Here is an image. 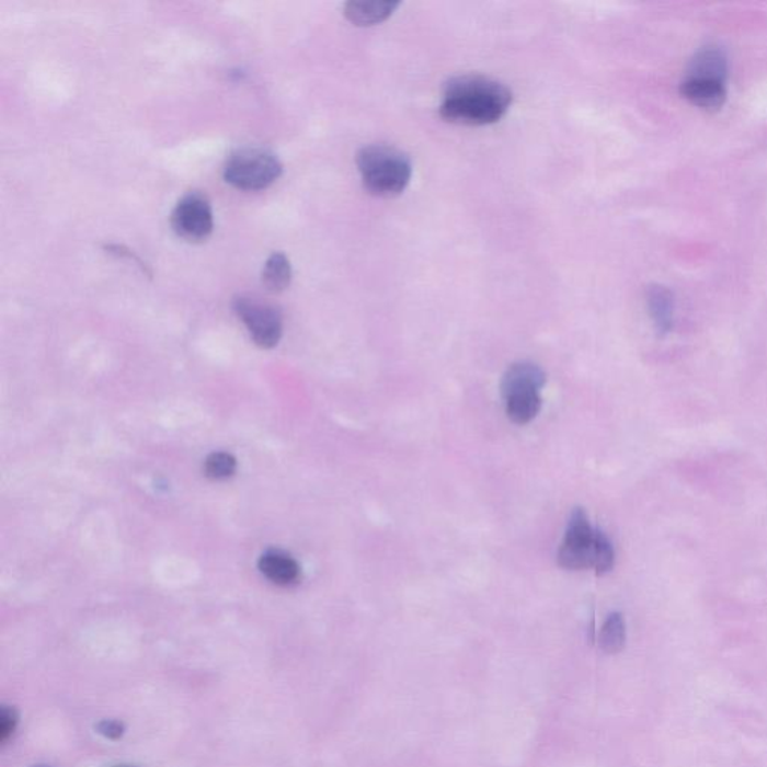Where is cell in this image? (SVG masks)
Instances as JSON below:
<instances>
[{"label":"cell","instance_id":"cell-1","mask_svg":"<svg viewBox=\"0 0 767 767\" xmlns=\"http://www.w3.org/2000/svg\"><path fill=\"white\" fill-rule=\"evenodd\" d=\"M513 93L507 85L483 76L455 77L444 88L440 116L455 124L484 126L507 114Z\"/></svg>","mask_w":767,"mask_h":767},{"label":"cell","instance_id":"cell-2","mask_svg":"<svg viewBox=\"0 0 767 767\" xmlns=\"http://www.w3.org/2000/svg\"><path fill=\"white\" fill-rule=\"evenodd\" d=\"M357 167L366 190L377 197H394L410 185L411 159L394 147H363L357 153Z\"/></svg>","mask_w":767,"mask_h":767},{"label":"cell","instance_id":"cell-3","mask_svg":"<svg viewBox=\"0 0 767 767\" xmlns=\"http://www.w3.org/2000/svg\"><path fill=\"white\" fill-rule=\"evenodd\" d=\"M283 162L261 147L236 150L224 167V179L240 191H263L283 175Z\"/></svg>","mask_w":767,"mask_h":767},{"label":"cell","instance_id":"cell-4","mask_svg":"<svg viewBox=\"0 0 767 767\" xmlns=\"http://www.w3.org/2000/svg\"><path fill=\"white\" fill-rule=\"evenodd\" d=\"M232 309L247 325L249 334L261 348H273L283 336V316L276 306L256 297L238 296Z\"/></svg>","mask_w":767,"mask_h":767},{"label":"cell","instance_id":"cell-5","mask_svg":"<svg viewBox=\"0 0 767 767\" xmlns=\"http://www.w3.org/2000/svg\"><path fill=\"white\" fill-rule=\"evenodd\" d=\"M171 227L179 238L191 243L204 242L214 232L215 219L210 199L203 192H187L175 204Z\"/></svg>","mask_w":767,"mask_h":767},{"label":"cell","instance_id":"cell-6","mask_svg":"<svg viewBox=\"0 0 767 767\" xmlns=\"http://www.w3.org/2000/svg\"><path fill=\"white\" fill-rule=\"evenodd\" d=\"M595 529L585 510L574 508L566 525L564 541L558 552V564L564 570L581 571L593 565Z\"/></svg>","mask_w":767,"mask_h":767},{"label":"cell","instance_id":"cell-7","mask_svg":"<svg viewBox=\"0 0 767 767\" xmlns=\"http://www.w3.org/2000/svg\"><path fill=\"white\" fill-rule=\"evenodd\" d=\"M680 93L685 100L705 110H717L728 100L725 81L687 77L680 84Z\"/></svg>","mask_w":767,"mask_h":767},{"label":"cell","instance_id":"cell-8","mask_svg":"<svg viewBox=\"0 0 767 767\" xmlns=\"http://www.w3.org/2000/svg\"><path fill=\"white\" fill-rule=\"evenodd\" d=\"M546 384V374L540 366L529 362L514 363L504 374L501 393L504 399L520 391H540Z\"/></svg>","mask_w":767,"mask_h":767},{"label":"cell","instance_id":"cell-9","mask_svg":"<svg viewBox=\"0 0 767 767\" xmlns=\"http://www.w3.org/2000/svg\"><path fill=\"white\" fill-rule=\"evenodd\" d=\"M259 569L264 577L279 586L294 585L300 579V565L291 554L283 550H267L260 558Z\"/></svg>","mask_w":767,"mask_h":767},{"label":"cell","instance_id":"cell-10","mask_svg":"<svg viewBox=\"0 0 767 767\" xmlns=\"http://www.w3.org/2000/svg\"><path fill=\"white\" fill-rule=\"evenodd\" d=\"M399 5L390 0H351L344 11L345 18L356 26H375L386 22Z\"/></svg>","mask_w":767,"mask_h":767},{"label":"cell","instance_id":"cell-11","mask_svg":"<svg viewBox=\"0 0 767 767\" xmlns=\"http://www.w3.org/2000/svg\"><path fill=\"white\" fill-rule=\"evenodd\" d=\"M728 57L718 47L701 48L689 64L687 77L700 79L728 80Z\"/></svg>","mask_w":767,"mask_h":767},{"label":"cell","instance_id":"cell-12","mask_svg":"<svg viewBox=\"0 0 767 767\" xmlns=\"http://www.w3.org/2000/svg\"><path fill=\"white\" fill-rule=\"evenodd\" d=\"M648 309L656 332L660 334L671 332L673 316H675V301H673L672 293L667 288L654 285L648 289Z\"/></svg>","mask_w":767,"mask_h":767},{"label":"cell","instance_id":"cell-13","mask_svg":"<svg viewBox=\"0 0 767 767\" xmlns=\"http://www.w3.org/2000/svg\"><path fill=\"white\" fill-rule=\"evenodd\" d=\"M541 410L540 391H520L505 398L507 417L516 424H528L537 417Z\"/></svg>","mask_w":767,"mask_h":767},{"label":"cell","instance_id":"cell-14","mask_svg":"<svg viewBox=\"0 0 767 767\" xmlns=\"http://www.w3.org/2000/svg\"><path fill=\"white\" fill-rule=\"evenodd\" d=\"M291 277L293 268L287 255L284 252H273L265 261L263 276H261L264 288L268 293H283L289 287Z\"/></svg>","mask_w":767,"mask_h":767},{"label":"cell","instance_id":"cell-15","mask_svg":"<svg viewBox=\"0 0 767 767\" xmlns=\"http://www.w3.org/2000/svg\"><path fill=\"white\" fill-rule=\"evenodd\" d=\"M626 621L621 614H611L599 632V646L607 654H616L626 644Z\"/></svg>","mask_w":767,"mask_h":767},{"label":"cell","instance_id":"cell-16","mask_svg":"<svg viewBox=\"0 0 767 767\" xmlns=\"http://www.w3.org/2000/svg\"><path fill=\"white\" fill-rule=\"evenodd\" d=\"M615 566V549L609 538L603 530L595 529V541L593 550V565L591 569L598 575L610 573Z\"/></svg>","mask_w":767,"mask_h":767},{"label":"cell","instance_id":"cell-17","mask_svg":"<svg viewBox=\"0 0 767 767\" xmlns=\"http://www.w3.org/2000/svg\"><path fill=\"white\" fill-rule=\"evenodd\" d=\"M236 469H238V460L226 451L214 453L204 463L206 476L216 481L230 479L234 476Z\"/></svg>","mask_w":767,"mask_h":767},{"label":"cell","instance_id":"cell-18","mask_svg":"<svg viewBox=\"0 0 767 767\" xmlns=\"http://www.w3.org/2000/svg\"><path fill=\"white\" fill-rule=\"evenodd\" d=\"M19 717L14 709L3 706L0 712V741L7 742L18 728Z\"/></svg>","mask_w":767,"mask_h":767},{"label":"cell","instance_id":"cell-19","mask_svg":"<svg viewBox=\"0 0 767 767\" xmlns=\"http://www.w3.org/2000/svg\"><path fill=\"white\" fill-rule=\"evenodd\" d=\"M101 732H105L110 737L121 736L122 728L117 722L105 721L104 724L101 725Z\"/></svg>","mask_w":767,"mask_h":767}]
</instances>
